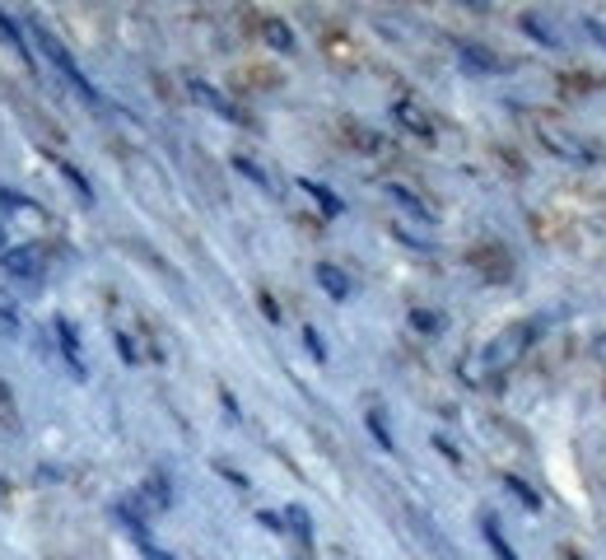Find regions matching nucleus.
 I'll list each match as a JSON object with an SVG mask.
<instances>
[{
  "label": "nucleus",
  "instance_id": "f257e3e1",
  "mask_svg": "<svg viewBox=\"0 0 606 560\" xmlns=\"http://www.w3.org/2000/svg\"><path fill=\"white\" fill-rule=\"evenodd\" d=\"M33 33H37V47H43V57H47V61L56 66V75L66 79V85H70V89H75L79 99H85V103H98V89L89 85V79H85V75H79V66H75V57H70V52L61 47V37H56V33H47L43 24H37Z\"/></svg>",
  "mask_w": 606,
  "mask_h": 560
},
{
  "label": "nucleus",
  "instance_id": "f03ea898",
  "mask_svg": "<svg viewBox=\"0 0 606 560\" xmlns=\"http://www.w3.org/2000/svg\"><path fill=\"white\" fill-rule=\"evenodd\" d=\"M5 275H15V280H43V248L37 244H19V248H5Z\"/></svg>",
  "mask_w": 606,
  "mask_h": 560
},
{
  "label": "nucleus",
  "instance_id": "7ed1b4c3",
  "mask_svg": "<svg viewBox=\"0 0 606 560\" xmlns=\"http://www.w3.org/2000/svg\"><path fill=\"white\" fill-rule=\"evenodd\" d=\"M528 341H532V323L528 327H513V332H504L490 350H485V365L490 369H504V365H513V359L528 350Z\"/></svg>",
  "mask_w": 606,
  "mask_h": 560
},
{
  "label": "nucleus",
  "instance_id": "20e7f679",
  "mask_svg": "<svg viewBox=\"0 0 606 560\" xmlns=\"http://www.w3.org/2000/svg\"><path fill=\"white\" fill-rule=\"evenodd\" d=\"M537 131H541V140H546L560 159H574V164H588V159H592V145H583L579 136H570V131L555 127V122H541Z\"/></svg>",
  "mask_w": 606,
  "mask_h": 560
},
{
  "label": "nucleus",
  "instance_id": "39448f33",
  "mask_svg": "<svg viewBox=\"0 0 606 560\" xmlns=\"http://www.w3.org/2000/svg\"><path fill=\"white\" fill-rule=\"evenodd\" d=\"M52 332H56V346H61V355H66L70 374L85 379V355H79V332H75V323H70V317H56Z\"/></svg>",
  "mask_w": 606,
  "mask_h": 560
},
{
  "label": "nucleus",
  "instance_id": "423d86ee",
  "mask_svg": "<svg viewBox=\"0 0 606 560\" xmlns=\"http://www.w3.org/2000/svg\"><path fill=\"white\" fill-rule=\"evenodd\" d=\"M387 196H392V202H396L401 211H406V215H416L420 224H429V220H434V211L425 206V196H416L406 182H387Z\"/></svg>",
  "mask_w": 606,
  "mask_h": 560
},
{
  "label": "nucleus",
  "instance_id": "0eeeda50",
  "mask_svg": "<svg viewBox=\"0 0 606 560\" xmlns=\"http://www.w3.org/2000/svg\"><path fill=\"white\" fill-rule=\"evenodd\" d=\"M313 275H317V285L327 290L332 299H350V275H345L336 262H317V271H313Z\"/></svg>",
  "mask_w": 606,
  "mask_h": 560
},
{
  "label": "nucleus",
  "instance_id": "6e6552de",
  "mask_svg": "<svg viewBox=\"0 0 606 560\" xmlns=\"http://www.w3.org/2000/svg\"><path fill=\"white\" fill-rule=\"evenodd\" d=\"M191 94H196L200 103H206L211 112H220L224 122H238V108H233V103H229V99H224L215 85H206V79H191Z\"/></svg>",
  "mask_w": 606,
  "mask_h": 560
},
{
  "label": "nucleus",
  "instance_id": "1a4fd4ad",
  "mask_svg": "<svg viewBox=\"0 0 606 560\" xmlns=\"http://www.w3.org/2000/svg\"><path fill=\"white\" fill-rule=\"evenodd\" d=\"M457 57H462V66L476 70V75H495V70H499V57H490L485 47H471V43H457Z\"/></svg>",
  "mask_w": 606,
  "mask_h": 560
},
{
  "label": "nucleus",
  "instance_id": "9d476101",
  "mask_svg": "<svg viewBox=\"0 0 606 560\" xmlns=\"http://www.w3.org/2000/svg\"><path fill=\"white\" fill-rule=\"evenodd\" d=\"M392 112H396V122H401V127H411L416 136H434V122H429V117H425V112H420L411 99H401Z\"/></svg>",
  "mask_w": 606,
  "mask_h": 560
},
{
  "label": "nucleus",
  "instance_id": "9b49d317",
  "mask_svg": "<svg viewBox=\"0 0 606 560\" xmlns=\"http://www.w3.org/2000/svg\"><path fill=\"white\" fill-rule=\"evenodd\" d=\"M518 24H522V33H532V43H541V47H560V33H555V24H546L541 15H532V10H528V15H522Z\"/></svg>",
  "mask_w": 606,
  "mask_h": 560
},
{
  "label": "nucleus",
  "instance_id": "f8f14e48",
  "mask_svg": "<svg viewBox=\"0 0 606 560\" xmlns=\"http://www.w3.org/2000/svg\"><path fill=\"white\" fill-rule=\"evenodd\" d=\"M299 187H303V192H308V196H313V202H317L322 211H327V215H341V211H345V206H341V196H336L332 187H322V182H313V178H303Z\"/></svg>",
  "mask_w": 606,
  "mask_h": 560
},
{
  "label": "nucleus",
  "instance_id": "ddd939ff",
  "mask_svg": "<svg viewBox=\"0 0 606 560\" xmlns=\"http://www.w3.org/2000/svg\"><path fill=\"white\" fill-rule=\"evenodd\" d=\"M0 37H5V43H10V47H15V52H19L28 66H33V57H28V37H24V28H19V24L5 15V10H0Z\"/></svg>",
  "mask_w": 606,
  "mask_h": 560
},
{
  "label": "nucleus",
  "instance_id": "4468645a",
  "mask_svg": "<svg viewBox=\"0 0 606 560\" xmlns=\"http://www.w3.org/2000/svg\"><path fill=\"white\" fill-rule=\"evenodd\" d=\"M480 533H485V542H490V551H495L499 560H518V551L504 542V533H499V524H495V518H480Z\"/></svg>",
  "mask_w": 606,
  "mask_h": 560
},
{
  "label": "nucleus",
  "instance_id": "2eb2a0df",
  "mask_svg": "<svg viewBox=\"0 0 606 560\" xmlns=\"http://www.w3.org/2000/svg\"><path fill=\"white\" fill-rule=\"evenodd\" d=\"M233 169H238L242 178H252V182H257L262 192H275V178H271V173H266L262 164H252V159H242V154H238V159H233Z\"/></svg>",
  "mask_w": 606,
  "mask_h": 560
},
{
  "label": "nucleus",
  "instance_id": "dca6fc26",
  "mask_svg": "<svg viewBox=\"0 0 606 560\" xmlns=\"http://www.w3.org/2000/svg\"><path fill=\"white\" fill-rule=\"evenodd\" d=\"M411 327H416V332H425V337H434V332H443V313H429V308H411Z\"/></svg>",
  "mask_w": 606,
  "mask_h": 560
},
{
  "label": "nucleus",
  "instance_id": "f3484780",
  "mask_svg": "<svg viewBox=\"0 0 606 560\" xmlns=\"http://www.w3.org/2000/svg\"><path fill=\"white\" fill-rule=\"evenodd\" d=\"M364 420H369V430H374V439H378V449H396L392 444V430H387V420H383V411H364Z\"/></svg>",
  "mask_w": 606,
  "mask_h": 560
},
{
  "label": "nucleus",
  "instance_id": "a211bd4d",
  "mask_svg": "<svg viewBox=\"0 0 606 560\" xmlns=\"http://www.w3.org/2000/svg\"><path fill=\"white\" fill-rule=\"evenodd\" d=\"M285 524H290L303 542H313V524H308V509H303V504H290V509H285Z\"/></svg>",
  "mask_w": 606,
  "mask_h": 560
},
{
  "label": "nucleus",
  "instance_id": "6ab92c4d",
  "mask_svg": "<svg viewBox=\"0 0 606 560\" xmlns=\"http://www.w3.org/2000/svg\"><path fill=\"white\" fill-rule=\"evenodd\" d=\"M504 486H508V495H518V500L528 504V509H541V495H537L528 482H518V476H504Z\"/></svg>",
  "mask_w": 606,
  "mask_h": 560
},
{
  "label": "nucleus",
  "instance_id": "aec40b11",
  "mask_svg": "<svg viewBox=\"0 0 606 560\" xmlns=\"http://www.w3.org/2000/svg\"><path fill=\"white\" fill-rule=\"evenodd\" d=\"M266 43L280 47V52H294V33H290L285 24H275V19H271V24H266Z\"/></svg>",
  "mask_w": 606,
  "mask_h": 560
},
{
  "label": "nucleus",
  "instance_id": "412c9836",
  "mask_svg": "<svg viewBox=\"0 0 606 560\" xmlns=\"http://www.w3.org/2000/svg\"><path fill=\"white\" fill-rule=\"evenodd\" d=\"M145 495H149V504H169V500H173V495H169V482H159V476L145 486Z\"/></svg>",
  "mask_w": 606,
  "mask_h": 560
},
{
  "label": "nucleus",
  "instance_id": "4be33fe9",
  "mask_svg": "<svg viewBox=\"0 0 606 560\" xmlns=\"http://www.w3.org/2000/svg\"><path fill=\"white\" fill-rule=\"evenodd\" d=\"M583 33H588L592 43H597V47L606 52V24H601V19H583Z\"/></svg>",
  "mask_w": 606,
  "mask_h": 560
},
{
  "label": "nucleus",
  "instance_id": "5701e85b",
  "mask_svg": "<svg viewBox=\"0 0 606 560\" xmlns=\"http://www.w3.org/2000/svg\"><path fill=\"white\" fill-rule=\"evenodd\" d=\"M61 173H66V178L75 182V192H79V196H94V192H89V182H85V173H79L75 164H61Z\"/></svg>",
  "mask_w": 606,
  "mask_h": 560
},
{
  "label": "nucleus",
  "instance_id": "b1692460",
  "mask_svg": "<svg viewBox=\"0 0 606 560\" xmlns=\"http://www.w3.org/2000/svg\"><path fill=\"white\" fill-rule=\"evenodd\" d=\"M15 332H19V313L0 308V337H15Z\"/></svg>",
  "mask_w": 606,
  "mask_h": 560
},
{
  "label": "nucleus",
  "instance_id": "393cba45",
  "mask_svg": "<svg viewBox=\"0 0 606 560\" xmlns=\"http://www.w3.org/2000/svg\"><path fill=\"white\" fill-rule=\"evenodd\" d=\"M303 346H308V350H313V359H327V346H322V337H317V332H313V327H308V332H303Z\"/></svg>",
  "mask_w": 606,
  "mask_h": 560
},
{
  "label": "nucleus",
  "instance_id": "a878e982",
  "mask_svg": "<svg viewBox=\"0 0 606 560\" xmlns=\"http://www.w3.org/2000/svg\"><path fill=\"white\" fill-rule=\"evenodd\" d=\"M136 546H140V551H145V560H173V555H169V551H164V546H154V542H149V537H145V542H136Z\"/></svg>",
  "mask_w": 606,
  "mask_h": 560
},
{
  "label": "nucleus",
  "instance_id": "bb28decb",
  "mask_svg": "<svg viewBox=\"0 0 606 560\" xmlns=\"http://www.w3.org/2000/svg\"><path fill=\"white\" fill-rule=\"evenodd\" d=\"M574 560H579V555H574Z\"/></svg>",
  "mask_w": 606,
  "mask_h": 560
}]
</instances>
